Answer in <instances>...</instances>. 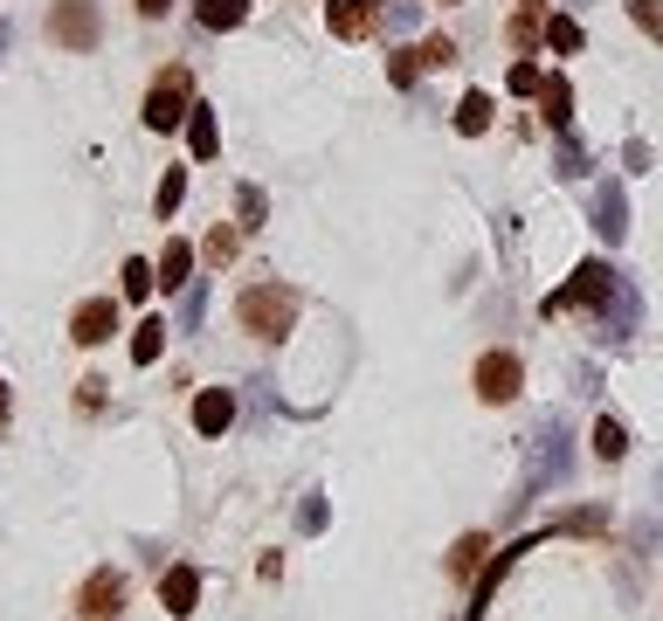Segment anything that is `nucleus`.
Segmentation results:
<instances>
[{"label": "nucleus", "instance_id": "f257e3e1", "mask_svg": "<svg viewBox=\"0 0 663 621\" xmlns=\"http://www.w3.org/2000/svg\"><path fill=\"white\" fill-rule=\"evenodd\" d=\"M567 477H574V435H567V422H546L540 435H532V470H525L519 498H512V518L540 498L546 483H567Z\"/></svg>", "mask_w": 663, "mask_h": 621}, {"label": "nucleus", "instance_id": "f03ea898", "mask_svg": "<svg viewBox=\"0 0 663 621\" xmlns=\"http://www.w3.org/2000/svg\"><path fill=\"white\" fill-rule=\"evenodd\" d=\"M236 325L249 331V339H284V331L297 325V291L291 283H257V291H242Z\"/></svg>", "mask_w": 663, "mask_h": 621}, {"label": "nucleus", "instance_id": "7ed1b4c3", "mask_svg": "<svg viewBox=\"0 0 663 621\" xmlns=\"http://www.w3.org/2000/svg\"><path fill=\"white\" fill-rule=\"evenodd\" d=\"M616 276H622V270H608L601 255H588V263H580V270H574V276L546 297V318H553V310H580V304H595V310H601V304H608V291H616Z\"/></svg>", "mask_w": 663, "mask_h": 621}, {"label": "nucleus", "instance_id": "20e7f679", "mask_svg": "<svg viewBox=\"0 0 663 621\" xmlns=\"http://www.w3.org/2000/svg\"><path fill=\"white\" fill-rule=\"evenodd\" d=\"M48 35H56L63 48H76V56H90L97 35H105V21H97V0H56V8H48Z\"/></svg>", "mask_w": 663, "mask_h": 621}, {"label": "nucleus", "instance_id": "39448f33", "mask_svg": "<svg viewBox=\"0 0 663 621\" xmlns=\"http://www.w3.org/2000/svg\"><path fill=\"white\" fill-rule=\"evenodd\" d=\"M187 111H194L187 69H166L160 84H152V97H145V132H173V124H187Z\"/></svg>", "mask_w": 663, "mask_h": 621}, {"label": "nucleus", "instance_id": "423d86ee", "mask_svg": "<svg viewBox=\"0 0 663 621\" xmlns=\"http://www.w3.org/2000/svg\"><path fill=\"white\" fill-rule=\"evenodd\" d=\"M519 386H525L519 352H483V359H477V401L504 407V401H519Z\"/></svg>", "mask_w": 663, "mask_h": 621}, {"label": "nucleus", "instance_id": "0eeeda50", "mask_svg": "<svg viewBox=\"0 0 663 621\" xmlns=\"http://www.w3.org/2000/svg\"><path fill=\"white\" fill-rule=\"evenodd\" d=\"M643 331V291H635L629 276H616V291H608V304H601V339H635Z\"/></svg>", "mask_w": 663, "mask_h": 621}, {"label": "nucleus", "instance_id": "6e6552de", "mask_svg": "<svg viewBox=\"0 0 663 621\" xmlns=\"http://www.w3.org/2000/svg\"><path fill=\"white\" fill-rule=\"evenodd\" d=\"M325 29L339 42H367L380 29V0H325Z\"/></svg>", "mask_w": 663, "mask_h": 621}, {"label": "nucleus", "instance_id": "1a4fd4ad", "mask_svg": "<svg viewBox=\"0 0 663 621\" xmlns=\"http://www.w3.org/2000/svg\"><path fill=\"white\" fill-rule=\"evenodd\" d=\"M595 236L608 249L629 236V194H622V179H601V187H595Z\"/></svg>", "mask_w": 663, "mask_h": 621}, {"label": "nucleus", "instance_id": "9d476101", "mask_svg": "<svg viewBox=\"0 0 663 621\" xmlns=\"http://www.w3.org/2000/svg\"><path fill=\"white\" fill-rule=\"evenodd\" d=\"M111 331H118V304L111 297H84V304H76V318H69V339L76 346H105Z\"/></svg>", "mask_w": 663, "mask_h": 621}, {"label": "nucleus", "instance_id": "9b49d317", "mask_svg": "<svg viewBox=\"0 0 663 621\" xmlns=\"http://www.w3.org/2000/svg\"><path fill=\"white\" fill-rule=\"evenodd\" d=\"M76 608H84L90 621H118V608H124V580L111 574V566H97V574L84 580V593H76Z\"/></svg>", "mask_w": 663, "mask_h": 621}, {"label": "nucleus", "instance_id": "f8f14e48", "mask_svg": "<svg viewBox=\"0 0 663 621\" xmlns=\"http://www.w3.org/2000/svg\"><path fill=\"white\" fill-rule=\"evenodd\" d=\"M160 601H166V614H194L200 608V574H194V566H166V574H160Z\"/></svg>", "mask_w": 663, "mask_h": 621}, {"label": "nucleus", "instance_id": "ddd939ff", "mask_svg": "<svg viewBox=\"0 0 663 621\" xmlns=\"http://www.w3.org/2000/svg\"><path fill=\"white\" fill-rule=\"evenodd\" d=\"M228 422H236V394H228V386H200L194 394V428L200 435H228Z\"/></svg>", "mask_w": 663, "mask_h": 621}, {"label": "nucleus", "instance_id": "4468645a", "mask_svg": "<svg viewBox=\"0 0 663 621\" xmlns=\"http://www.w3.org/2000/svg\"><path fill=\"white\" fill-rule=\"evenodd\" d=\"M540 111L553 124V139L574 132V84H567V76H546V84H540Z\"/></svg>", "mask_w": 663, "mask_h": 621}, {"label": "nucleus", "instance_id": "2eb2a0df", "mask_svg": "<svg viewBox=\"0 0 663 621\" xmlns=\"http://www.w3.org/2000/svg\"><path fill=\"white\" fill-rule=\"evenodd\" d=\"M187 145H194V160H215V152H221L215 103H194V111H187Z\"/></svg>", "mask_w": 663, "mask_h": 621}, {"label": "nucleus", "instance_id": "dca6fc26", "mask_svg": "<svg viewBox=\"0 0 663 621\" xmlns=\"http://www.w3.org/2000/svg\"><path fill=\"white\" fill-rule=\"evenodd\" d=\"M456 132H464V139H483V132H491V97H483V90H464V97H456Z\"/></svg>", "mask_w": 663, "mask_h": 621}, {"label": "nucleus", "instance_id": "f3484780", "mask_svg": "<svg viewBox=\"0 0 663 621\" xmlns=\"http://www.w3.org/2000/svg\"><path fill=\"white\" fill-rule=\"evenodd\" d=\"M152 270H160V283H166V291H187V270H194V249L187 242H166V255H160V263H152Z\"/></svg>", "mask_w": 663, "mask_h": 621}, {"label": "nucleus", "instance_id": "a211bd4d", "mask_svg": "<svg viewBox=\"0 0 663 621\" xmlns=\"http://www.w3.org/2000/svg\"><path fill=\"white\" fill-rule=\"evenodd\" d=\"M588 443H595V456H601V462H622V456H629V428L616 422V414H601Z\"/></svg>", "mask_w": 663, "mask_h": 621}, {"label": "nucleus", "instance_id": "6ab92c4d", "mask_svg": "<svg viewBox=\"0 0 663 621\" xmlns=\"http://www.w3.org/2000/svg\"><path fill=\"white\" fill-rule=\"evenodd\" d=\"M249 21V0H200V29H242Z\"/></svg>", "mask_w": 663, "mask_h": 621}, {"label": "nucleus", "instance_id": "aec40b11", "mask_svg": "<svg viewBox=\"0 0 663 621\" xmlns=\"http://www.w3.org/2000/svg\"><path fill=\"white\" fill-rule=\"evenodd\" d=\"M160 352H166V318H145V325L132 331V367H152Z\"/></svg>", "mask_w": 663, "mask_h": 621}, {"label": "nucleus", "instance_id": "412c9836", "mask_svg": "<svg viewBox=\"0 0 663 621\" xmlns=\"http://www.w3.org/2000/svg\"><path fill=\"white\" fill-rule=\"evenodd\" d=\"M553 173H559V179H580V173H588V145H580L574 132H559V152H553Z\"/></svg>", "mask_w": 663, "mask_h": 621}, {"label": "nucleus", "instance_id": "4be33fe9", "mask_svg": "<svg viewBox=\"0 0 663 621\" xmlns=\"http://www.w3.org/2000/svg\"><path fill=\"white\" fill-rule=\"evenodd\" d=\"M580 42H588V35H580V21H574V14H546V48H559V56H574Z\"/></svg>", "mask_w": 663, "mask_h": 621}, {"label": "nucleus", "instance_id": "5701e85b", "mask_svg": "<svg viewBox=\"0 0 663 621\" xmlns=\"http://www.w3.org/2000/svg\"><path fill=\"white\" fill-rule=\"evenodd\" d=\"M512 42L532 48V42H546V21H540V0H519V14H512Z\"/></svg>", "mask_w": 663, "mask_h": 621}, {"label": "nucleus", "instance_id": "b1692460", "mask_svg": "<svg viewBox=\"0 0 663 621\" xmlns=\"http://www.w3.org/2000/svg\"><path fill=\"white\" fill-rule=\"evenodd\" d=\"M118 276H124V297H152V283H160V270H152L145 255H124Z\"/></svg>", "mask_w": 663, "mask_h": 621}, {"label": "nucleus", "instance_id": "393cba45", "mask_svg": "<svg viewBox=\"0 0 663 621\" xmlns=\"http://www.w3.org/2000/svg\"><path fill=\"white\" fill-rule=\"evenodd\" d=\"M553 532H608V511L601 504H580V511H559Z\"/></svg>", "mask_w": 663, "mask_h": 621}, {"label": "nucleus", "instance_id": "a878e982", "mask_svg": "<svg viewBox=\"0 0 663 621\" xmlns=\"http://www.w3.org/2000/svg\"><path fill=\"white\" fill-rule=\"evenodd\" d=\"M415 76H422V48H388V84L407 90Z\"/></svg>", "mask_w": 663, "mask_h": 621}, {"label": "nucleus", "instance_id": "bb28decb", "mask_svg": "<svg viewBox=\"0 0 663 621\" xmlns=\"http://www.w3.org/2000/svg\"><path fill=\"white\" fill-rule=\"evenodd\" d=\"M200 318H208V283H187V291H181V331H200Z\"/></svg>", "mask_w": 663, "mask_h": 621}, {"label": "nucleus", "instance_id": "cd10ccee", "mask_svg": "<svg viewBox=\"0 0 663 621\" xmlns=\"http://www.w3.org/2000/svg\"><path fill=\"white\" fill-rule=\"evenodd\" d=\"M181 200H187V173L173 166V173L160 179V194H152V207H160V221H166V215H173V207H181Z\"/></svg>", "mask_w": 663, "mask_h": 621}, {"label": "nucleus", "instance_id": "c85d7f7f", "mask_svg": "<svg viewBox=\"0 0 663 621\" xmlns=\"http://www.w3.org/2000/svg\"><path fill=\"white\" fill-rule=\"evenodd\" d=\"M629 21H635L650 42H663V0H629Z\"/></svg>", "mask_w": 663, "mask_h": 621}, {"label": "nucleus", "instance_id": "c756f323", "mask_svg": "<svg viewBox=\"0 0 663 621\" xmlns=\"http://www.w3.org/2000/svg\"><path fill=\"white\" fill-rule=\"evenodd\" d=\"M477 559H483V532H470V538H456V553H449V574L464 580V574H470Z\"/></svg>", "mask_w": 663, "mask_h": 621}, {"label": "nucleus", "instance_id": "7c9ffc66", "mask_svg": "<svg viewBox=\"0 0 663 621\" xmlns=\"http://www.w3.org/2000/svg\"><path fill=\"white\" fill-rule=\"evenodd\" d=\"M236 215H242V228H263V215H270L263 187H242V194H236Z\"/></svg>", "mask_w": 663, "mask_h": 621}, {"label": "nucleus", "instance_id": "2f4dec72", "mask_svg": "<svg viewBox=\"0 0 663 621\" xmlns=\"http://www.w3.org/2000/svg\"><path fill=\"white\" fill-rule=\"evenodd\" d=\"M449 63H456V42L449 35H428L422 42V69H449Z\"/></svg>", "mask_w": 663, "mask_h": 621}, {"label": "nucleus", "instance_id": "473e14b6", "mask_svg": "<svg viewBox=\"0 0 663 621\" xmlns=\"http://www.w3.org/2000/svg\"><path fill=\"white\" fill-rule=\"evenodd\" d=\"M504 84H512V97H540V84H546V76L532 69V63H512V76H504Z\"/></svg>", "mask_w": 663, "mask_h": 621}, {"label": "nucleus", "instance_id": "72a5a7b5", "mask_svg": "<svg viewBox=\"0 0 663 621\" xmlns=\"http://www.w3.org/2000/svg\"><path fill=\"white\" fill-rule=\"evenodd\" d=\"M208 255H215V263H228V255H236V228H208Z\"/></svg>", "mask_w": 663, "mask_h": 621}, {"label": "nucleus", "instance_id": "f704fd0d", "mask_svg": "<svg viewBox=\"0 0 663 621\" xmlns=\"http://www.w3.org/2000/svg\"><path fill=\"white\" fill-rule=\"evenodd\" d=\"M297 532H325V498H304L297 504Z\"/></svg>", "mask_w": 663, "mask_h": 621}, {"label": "nucleus", "instance_id": "c9c22d12", "mask_svg": "<svg viewBox=\"0 0 663 621\" xmlns=\"http://www.w3.org/2000/svg\"><path fill=\"white\" fill-rule=\"evenodd\" d=\"M415 21H422V0H394L388 8V29H415Z\"/></svg>", "mask_w": 663, "mask_h": 621}, {"label": "nucleus", "instance_id": "e433bc0d", "mask_svg": "<svg viewBox=\"0 0 663 621\" xmlns=\"http://www.w3.org/2000/svg\"><path fill=\"white\" fill-rule=\"evenodd\" d=\"M622 160H629V173H650V145H643V139H629V145H622Z\"/></svg>", "mask_w": 663, "mask_h": 621}, {"label": "nucleus", "instance_id": "4c0bfd02", "mask_svg": "<svg viewBox=\"0 0 663 621\" xmlns=\"http://www.w3.org/2000/svg\"><path fill=\"white\" fill-rule=\"evenodd\" d=\"M166 8H173V0H139V14H145V21H160Z\"/></svg>", "mask_w": 663, "mask_h": 621}, {"label": "nucleus", "instance_id": "58836bf2", "mask_svg": "<svg viewBox=\"0 0 663 621\" xmlns=\"http://www.w3.org/2000/svg\"><path fill=\"white\" fill-rule=\"evenodd\" d=\"M8 407H14V394H8V380H0V422H8Z\"/></svg>", "mask_w": 663, "mask_h": 621}, {"label": "nucleus", "instance_id": "ea45409f", "mask_svg": "<svg viewBox=\"0 0 663 621\" xmlns=\"http://www.w3.org/2000/svg\"><path fill=\"white\" fill-rule=\"evenodd\" d=\"M656 498H663V462H656Z\"/></svg>", "mask_w": 663, "mask_h": 621}, {"label": "nucleus", "instance_id": "a19ab883", "mask_svg": "<svg viewBox=\"0 0 663 621\" xmlns=\"http://www.w3.org/2000/svg\"><path fill=\"white\" fill-rule=\"evenodd\" d=\"M0 48H8V21H0Z\"/></svg>", "mask_w": 663, "mask_h": 621}]
</instances>
